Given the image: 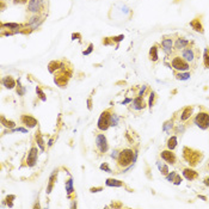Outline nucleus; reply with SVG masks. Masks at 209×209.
Instances as JSON below:
<instances>
[{
    "label": "nucleus",
    "mask_w": 209,
    "mask_h": 209,
    "mask_svg": "<svg viewBox=\"0 0 209 209\" xmlns=\"http://www.w3.org/2000/svg\"><path fill=\"white\" fill-rule=\"evenodd\" d=\"M43 22V17H41L39 15H34L31 18L29 19V22H28V25L31 28V29H37L38 26L41 25V23Z\"/></svg>",
    "instance_id": "obj_8"
},
{
    "label": "nucleus",
    "mask_w": 209,
    "mask_h": 209,
    "mask_svg": "<svg viewBox=\"0 0 209 209\" xmlns=\"http://www.w3.org/2000/svg\"><path fill=\"white\" fill-rule=\"evenodd\" d=\"M118 155H120V153H118L117 150H115L114 152H113V154H111V157H113L114 159H117V158H118Z\"/></svg>",
    "instance_id": "obj_34"
},
{
    "label": "nucleus",
    "mask_w": 209,
    "mask_h": 209,
    "mask_svg": "<svg viewBox=\"0 0 209 209\" xmlns=\"http://www.w3.org/2000/svg\"><path fill=\"white\" fill-rule=\"evenodd\" d=\"M1 121H2V123H4V126H5V127H13V126H15V123H13V122H6L4 116H2V118H1Z\"/></svg>",
    "instance_id": "obj_31"
},
{
    "label": "nucleus",
    "mask_w": 209,
    "mask_h": 209,
    "mask_svg": "<svg viewBox=\"0 0 209 209\" xmlns=\"http://www.w3.org/2000/svg\"><path fill=\"white\" fill-rule=\"evenodd\" d=\"M36 92L38 93L39 98H41V99H42V100L44 102V100H46V97H44V93H43V92L41 91V89H39V87H37V89H36Z\"/></svg>",
    "instance_id": "obj_32"
},
{
    "label": "nucleus",
    "mask_w": 209,
    "mask_h": 209,
    "mask_svg": "<svg viewBox=\"0 0 209 209\" xmlns=\"http://www.w3.org/2000/svg\"><path fill=\"white\" fill-rule=\"evenodd\" d=\"M28 0H13L15 4H25Z\"/></svg>",
    "instance_id": "obj_36"
},
{
    "label": "nucleus",
    "mask_w": 209,
    "mask_h": 209,
    "mask_svg": "<svg viewBox=\"0 0 209 209\" xmlns=\"http://www.w3.org/2000/svg\"><path fill=\"white\" fill-rule=\"evenodd\" d=\"M204 63H206V66L209 68V50L208 49H206V52H204Z\"/></svg>",
    "instance_id": "obj_28"
},
{
    "label": "nucleus",
    "mask_w": 209,
    "mask_h": 209,
    "mask_svg": "<svg viewBox=\"0 0 209 209\" xmlns=\"http://www.w3.org/2000/svg\"><path fill=\"white\" fill-rule=\"evenodd\" d=\"M100 170H105L106 172H111V170L108 167V165L106 164H103V165H100Z\"/></svg>",
    "instance_id": "obj_33"
},
{
    "label": "nucleus",
    "mask_w": 209,
    "mask_h": 209,
    "mask_svg": "<svg viewBox=\"0 0 209 209\" xmlns=\"http://www.w3.org/2000/svg\"><path fill=\"white\" fill-rule=\"evenodd\" d=\"M195 123L201 128V129H207L209 127V115L206 113H200L197 114L195 118Z\"/></svg>",
    "instance_id": "obj_3"
},
{
    "label": "nucleus",
    "mask_w": 209,
    "mask_h": 209,
    "mask_svg": "<svg viewBox=\"0 0 209 209\" xmlns=\"http://www.w3.org/2000/svg\"><path fill=\"white\" fill-rule=\"evenodd\" d=\"M2 84H4V86H5V87H7V89H13V87H15V85H16L15 80H13L11 76H6V78H4V79H2Z\"/></svg>",
    "instance_id": "obj_15"
},
{
    "label": "nucleus",
    "mask_w": 209,
    "mask_h": 209,
    "mask_svg": "<svg viewBox=\"0 0 209 209\" xmlns=\"http://www.w3.org/2000/svg\"><path fill=\"white\" fill-rule=\"evenodd\" d=\"M135 157H136V155L134 154V152L132 150L126 148V150L121 151L118 158H117L118 166H121V167H127V166H129L134 160H135Z\"/></svg>",
    "instance_id": "obj_1"
},
{
    "label": "nucleus",
    "mask_w": 209,
    "mask_h": 209,
    "mask_svg": "<svg viewBox=\"0 0 209 209\" xmlns=\"http://www.w3.org/2000/svg\"><path fill=\"white\" fill-rule=\"evenodd\" d=\"M36 139H37L38 146L41 147V150H44V145H43V140H42V137H41L39 135H36Z\"/></svg>",
    "instance_id": "obj_30"
},
{
    "label": "nucleus",
    "mask_w": 209,
    "mask_h": 209,
    "mask_svg": "<svg viewBox=\"0 0 209 209\" xmlns=\"http://www.w3.org/2000/svg\"><path fill=\"white\" fill-rule=\"evenodd\" d=\"M133 105H134V109L141 110V109L145 108V102H143V99L141 97H137V98H135L133 100Z\"/></svg>",
    "instance_id": "obj_13"
},
{
    "label": "nucleus",
    "mask_w": 209,
    "mask_h": 209,
    "mask_svg": "<svg viewBox=\"0 0 209 209\" xmlns=\"http://www.w3.org/2000/svg\"><path fill=\"white\" fill-rule=\"evenodd\" d=\"M56 174H57V170H55V171H53L50 178H49V185H48V188H47V192H48V194H49V192L52 191V189H53V184H54V179H55V176H56Z\"/></svg>",
    "instance_id": "obj_18"
},
{
    "label": "nucleus",
    "mask_w": 209,
    "mask_h": 209,
    "mask_svg": "<svg viewBox=\"0 0 209 209\" xmlns=\"http://www.w3.org/2000/svg\"><path fill=\"white\" fill-rule=\"evenodd\" d=\"M118 123V116L113 114L111 115V120H110V126H117Z\"/></svg>",
    "instance_id": "obj_26"
},
{
    "label": "nucleus",
    "mask_w": 209,
    "mask_h": 209,
    "mask_svg": "<svg viewBox=\"0 0 209 209\" xmlns=\"http://www.w3.org/2000/svg\"><path fill=\"white\" fill-rule=\"evenodd\" d=\"M167 146H169V148H170V150H173V148L177 146V137H176V136H172L171 139L169 140Z\"/></svg>",
    "instance_id": "obj_24"
},
{
    "label": "nucleus",
    "mask_w": 209,
    "mask_h": 209,
    "mask_svg": "<svg viewBox=\"0 0 209 209\" xmlns=\"http://www.w3.org/2000/svg\"><path fill=\"white\" fill-rule=\"evenodd\" d=\"M66 190H67V194H68V197H71V194L73 192V179H68L66 182Z\"/></svg>",
    "instance_id": "obj_19"
},
{
    "label": "nucleus",
    "mask_w": 209,
    "mask_h": 209,
    "mask_svg": "<svg viewBox=\"0 0 209 209\" xmlns=\"http://www.w3.org/2000/svg\"><path fill=\"white\" fill-rule=\"evenodd\" d=\"M158 167H159V170L163 172L164 174H167V173H169V169H167V166H165V165H163V164L158 163Z\"/></svg>",
    "instance_id": "obj_27"
},
{
    "label": "nucleus",
    "mask_w": 209,
    "mask_h": 209,
    "mask_svg": "<svg viewBox=\"0 0 209 209\" xmlns=\"http://www.w3.org/2000/svg\"><path fill=\"white\" fill-rule=\"evenodd\" d=\"M2 26H6V28H10V29H19L20 25L16 24V23H6V24H2Z\"/></svg>",
    "instance_id": "obj_25"
},
{
    "label": "nucleus",
    "mask_w": 209,
    "mask_h": 209,
    "mask_svg": "<svg viewBox=\"0 0 209 209\" xmlns=\"http://www.w3.org/2000/svg\"><path fill=\"white\" fill-rule=\"evenodd\" d=\"M182 56H183V59H184L185 61L192 62V61L195 60V53H194V50H192L191 48H188V49H184V50H183Z\"/></svg>",
    "instance_id": "obj_11"
},
{
    "label": "nucleus",
    "mask_w": 209,
    "mask_h": 209,
    "mask_svg": "<svg viewBox=\"0 0 209 209\" xmlns=\"http://www.w3.org/2000/svg\"><path fill=\"white\" fill-rule=\"evenodd\" d=\"M96 147L98 148V151L100 153H105L108 151V141H106V137L103 134L97 135V137H96Z\"/></svg>",
    "instance_id": "obj_5"
},
{
    "label": "nucleus",
    "mask_w": 209,
    "mask_h": 209,
    "mask_svg": "<svg viewBox=\"0 0 209 209\" xmlns=\"http://www.w3.org/2000/svg\"><path fill=\"white\" fill-rule=\"evenodd\" d=\"M189 44V41L188 39H185V38H178L177 41H176V49H178V50H180V49H183V48H185Z\"/></svg>",
    "instance_id": "obj_14"
},
{
    "label": "nucleus",
    "mask_w": 209,
    "mask_h": 209,
    "mask_svg": "<svg viewBox=\"0 0 209 209\" xmlns=\"http://www.w3.org/2000/svg\"><path fill=\"white\" fill-rule=\"evenodd\" d=\"M22 122H23L25 126H28L29 128H34V127H36V124H37L36 118H34L32 116H29V115L22 116Z\"/></svg>",
    "instance_id": "obj_9"
},
{
    "label": "nucleus",
    "mask_w": 209,
    "mask_h": 209,
    "mask_svg": "<svg viewBox=\"0 0 209 209\" xmlns=\"http://www.w3.org/2000/svg\"><path fill=\"white\" fill-rule=\"evenodd\" d=\"M106 185H109V187H122L123 183L120 182V180H116V179H106Z\"/></svg>",
    "instance_id": "obj_22"
},
{
    "label": "nucleus",
    "mask_w": 209,
    "mask_h": 209,
    "mask_svg": "<svg viewBox=\"0 0 209 209\" xmlns=\"http://www.w3.org/2000/svg\"><path fill=\"white\" fill-rule=\"evenodd\" d=\"M110 120H111V115H110V111L106 110L104 111L103 114L100 115L99 120H98V128L100 130H106L110 126Z\"/></svg>",
    "instance_id": "obj_2"
},
{
    "label": "nucleus",
    "mask_w": 209,
    "mask_h": 209,
    "mask_svg": "<svg viewBox=\"0 0 209 209\" xmlns=\"http://www.w3.org/2000/svg\"><path fill=\"white\" fill-rule=\"evenodd\" d=\"M189 76H190V74H188V73H182V74H177V79H179V80H187V79H189Z\"/></svg>",
    "instance_id": "obj_29"
},
{
    "label": "nucleus",
    "mask_w": 209,
    "mask_h": 209,
    "mask_svg": "<svg viewBox=\"0 0 209 209\" xmlns=\"http://www.w3.org/2000/svg\"><path fill=\"white\" fill-rule=\"evenodd\" d=\"M190 25L197 31V32H201V34H203V29H202V24H201V22H200V19H195V20H192L190 23Z\"/></svg>",
    "instance_id": "obj_16"
},
{
    "label": "nucleus",
    "mask_w": 209,
    "mask_h": 209,
    "mask_svg": "<svg viewBox=\"0 0 209 209\" xmlns=\"http://www.w3.org/2000/svg\"><path fill=\"white\" fill-rule=\"evenodd\" d=\"M172 67L177 71H188L189 69V65L188 61H185L184 59L179 56H176L172 60Z\"/></svg>",
    "instance_id": "obj_4"
},
{
    "label": "nucleus",
    "mask_w": 209,
    "mask_h": 209,
    "mask_svg": "<svg viewBox=\"0 0 209 209\" xmlns=\"http://www.w3.org/2000/svg\"><path fill=\"white\" fill-rule=\"evenodd\" d=\"M42 5H43V0H29L28 11L31 13H37L42 8Z\"/></svg>",
    "instance_id": "obj_6"
},
{
    "label": "nucleus",
    "mask_w": 209,
    "mask_h": 209,
    "mask_svg": "<svg viewBox=\"0 0 209 209\" xmlns=\"http://www.w3.org/2000/svg\"><path fill=\"white\" fill-rule=\"evenodd\" d=\"M37 157H38V151L36 147H32L30 150V152L28 154V166H34L37 161Z\"/></svg>",
    "instance_id": "obj_7"
},
{
    "label": "nucleus",
    "mask_w": 209,
    "mask_h": 209,
    "mask_svg": "<svg viewBox=\"0 0 209 209\" xmlns=\"http://www.w3.org/2000/svg\"><path fill=\"white\" fill-rule=\"evenodd\" d=\"M191 113H192V109L191 108H187L185 110H184V113H183V115H182V121H185V120H188L189 117L191 116Z\"/></svg>",
    "instance_id": "obj_23"
},
{
    "label": "nucleus",
    "mask_w": 209,
    "mask_h": 209,
    "mask_svg": "<svg viewBox=\"0 0 209 209\" xmlns=\"http://www.w3.org/2000/svg\"><path fill=\"white\" fill-rule=\"evenodd\" d=\"M161 158H163L165 161H167L169 164H174V163H176V155H174L172 152H170V151H164V152H161Z\"/></svg>",
    "instance_id": "obj_10"
},
{
    "label": "nucleus",
    "mask_w": 209,
    "mask_h": 209,
    "mask_svg": "<svg viewBox=\"0 0 209 209\" xmlns=\"http://www.w3.org/2000/svg\"><path fill=\"white\" fill-rule=\"evenodd\" d=\"M92 52V44H90V47H89V49L86 50V52H84V55H87V54H90Z\"/></svg>",
    "instance_id": "obj_35"
},
{
    "label": "nucleus",
    "mask_w": 209,
    "mask_h": 209,
    "mask_svg": "<svg viewBox=\"0 0 209 209\" xmlns=\"http://www.w3.org/2000/svg\"><path fill=\"white\" fill-rule=\"evenodd\" d=\"M167 179L171 180V182H174L176 184H179V183H180V178H179V176H178L176 172H172L171 174H169V176H167Z\"/></svg>",
    "instance_id": "obj_20"
},
{
    "label": "nucleus",
    "mask_w": 209,
    "mask_h": 209,
    "mask_svg": "<svg viewBox=\"0 0 209 209\" xmlns=\"http://www.w3.org/2000/svg\"><path fill=\"white\" fill-rule=\"evenodd\" d=\"M161 44H163V48H164V52L166 53V54H170L172 50V38H164L163 39V42H161Z\"/></svg>",
    "instance_id": "obj_12"
},
{
    "label": "nucleus",
    "mask_w": 209,
    "mask_h": 209,
    "mask_svg": "<svg viewBox=\"0 0 209 209\" xmlns=\"http://www.w3.org/2000/svg\"><path fill=\"white\" fill-rule=\"evenodd\" d=\"M183 174H184L185 178L189 179V180H192V179H195V178L197 177V173L195 171H192V170H190V169H185L184 172H183Z\"/></svg>",
    "instance_id": "obj_17"
},
{
    "label": "nucleus",
    "mask_w": 209,
    "mask_h": 209,
    "mask_svg": "<svg viewBox=\"0 0 209 209\" xmlns=\"http://www.w3.org/2000/svg\"><path fill=\"white\" fill-rule=\"evenodd\" d=\"M150 57H151L152 61H157L158 60V48L155 46L152 47L151 50H150Z\"/></svg>",
    "instance_id": "obj_21"
}]
</instances>
